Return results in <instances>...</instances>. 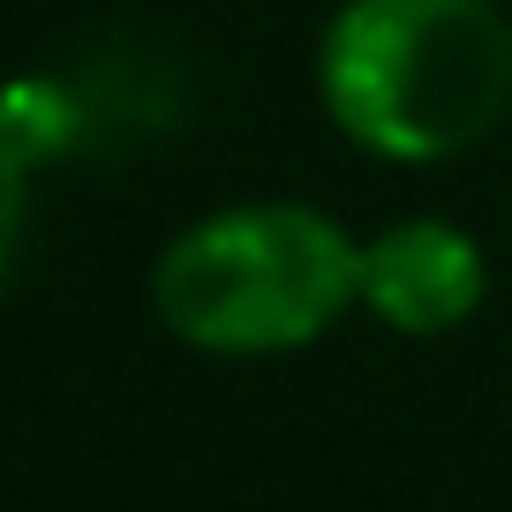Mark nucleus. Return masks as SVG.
<instances>
[{"label": "nucleus", "mask_w": 512, "mask_h": 512, "mask_svg": "<svg viewBox=\"0 0 512 512\" xmlns=\"http://www.w3.org/2000/svg\"><path fill=\"white\" fill-rule=\"evenodd\" d=\"M317 98L369 159L445 166L512 113V23L497 0H339Z\"/></svg>", "instance_id": "nucleus-1"}, {"label": "nucleus", "mask_w": 512, "mask_h": 512, "mask_svg": "<svg viewBox=\"0 0 512 512\" xmlns=\"http://www.w3.org/2000/svg\"><path fill=\"white\" fill-rule=\"evenodd\" d=\"M362 302V241L317 204H226L151 264V309L196 354H302Z\"/></svg>", "instance_id": "nucleus-2"}, {"label": "nucleus", "mask_w": 512, "mask_h": 512, "mask_svg": "<svg viewBox=\"0 0 512 512\" xmlns=\"http://www.w3.org/2000/svg\"><path fill=\"white\" fill-rule=\"evenodd\" d=\"M490 264L482 241L452 219H392L362 241V309L407 339H437L482 309Z\"/></svg>", "instance_id": "nucleus-3"}, {"label": "nucleus", "mask_w": 512, "mask_h": 512, "mask_svg": "<svg viewBox=\"0 0 512 512\" xmlns=\"http://www.w3.org/2000/svg\"><path fill=\"white\" fill-rule=\"evenodd\" d=\"M23 196H31V159H23V144L0 128V279H8L16 241H23Z\"/></svg>", "instance_id": "nucleus-4"}]
</instances>
